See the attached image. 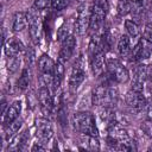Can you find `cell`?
Returning a JSON list of instances; mask_svg holds the SVG:
<instances>
[{
	"instance_id": "30bf717a",
	"label": "cell",
	"mask_w": 152,
	"mask_h": 152,
	"mask_svg": "<svg viewBox=\"0 0 152 152\" xmlns=\"http://www.w3.org/2000/svg\"><path fill=\"white\" fill-rule=\"evenodd\" d=\"M39 106L44 115H49L53 108V96H52V90H50L46 87L40 86L37 95Z\"/></svg>"
},
{
	"instance_id": "cb8c5ba5",
	"label": "cell",
	"mask_w": 152,
	"mask_h": 152,
	"mask_svg": "<svg viewBox=\"0 0 152 152\" xmlns=\"http://www.w3.org/2000/svg\"><path fill=\"white\" fill-rule=\"evenodd\" d=\"M132 2V12L135 18H139L144 12V5L145 0H131Z\"/></svg>"
},
{
	"instance_id": "83f0119b",
	"label": "cell",
	"mask_w": 152,
	"mask_h": 152,
	"mask_svg": "<svg viewBox=\"0 0 152 152\" xmlns=\"http://www.w3.org/2000/svg\"><path fill=\"white\" fill-rule=\"evenodd\" d=\"M51 1L52 0H34V8L38 10V11H43V10H46L49 7H51Z\"/></svg>"
},
{
	"instance_id": "1f68e13d",
	"label": "cell",
	"mask_w": 152,
	"mask_h": 152,
	"mask_svg": "<svg viewBox=\"0 0 152 152\" xmlns=\"http://www.w3.org/2000/svg\"><path fill=\"white\" fill-rule=\"evenodd\" d=\"M31 151H45V147L43 146L42 142H36V144L32 146Z\"/></svg>"
},
{
	"instance_id": "44dd1931",
	"label": "cell",
	"mask_w": 152,
	"mask_h": 152,
	"mask_svg": "<svg viewBox=\"0 0 152 152\" xmlns=\"http://www.w3.org/2000/svg\"><path fill=\"white\" fill-rule=\"evenodd\" d=\"M23 126V120L21 119H15L14 121H12L11 124H8V125H6V126H4V128H5V138L8 140L10 138H13L18 132H19V129H20V127Z\"/></svg>"
},
{
	"instance_id": "d4e9b609",
	"label": "cell",
	"mask_w": 152,
	"mask_h": 152,
	"mask_svg": "<svg viewBox=\"0 0 152 152\" xmlns=\"http://www.w3.org/2000/svg\"><path fill=\"white\" fill-rule=\"evenodd\" d=\"M20 64V59L18 58V56L14 57H8V71L11 74H14L18 70V66Z\"/></svg>"
},
{
	"instance_id": "d590c367",
	"label": "cell",
	"mask_w": 152,
	"mask_h": 152,
	"mask_svg": "<svg viewBox=\"0 0 152 152\" xmlns=\"http://www.w3.org/2000/svg\"><path fill=\"white\" fill-rule=\"evenodd\" d=\"M108 1H109V0H108Z\"/></svg>"
},
{
	"instance_id": "f1b7e54d",
	"label": "cell",
	"mask_w": 152,
	"mask_h": 152,
	"mask_svg": "<svg viewBox=\"0 0 152 152\" xmlns=\"http://www.w3.org/2000/svg\"><path fill=\"white\" fill-rule=\"evenodd\" d=\"M26 61L28 63V65H32L34 62H36V53H34V50L32 48H27L26 49Z\"/></svg>"
},
{
	"instance_id": "4316f807",
	"label": "cell",
	"mask_w": 152,
	"mask_h": 152,
	"mask_svg": "<svg viewBox=\"0 0 152 152\" xmlns=\"http://www.w3.org/2000/svg\"><path fill=\"white\" fill-rule=\"evenodd\" d=\"M69 4H70V0H52V1H51V7H52L55 11H62V10H64Z\"/></svg>"
},
{
	"instance_id": "7c38bea8",
	"label": "cell",
	"mask_w": 152,
	"mask_h": 152,
	"mask_svg": "<svg viewBox=\"0 0 152 152\" xmlns=\"http://www.w3.org/2000/svg\"><path fill=\"white\" fill-rule=\"evenodd\" d=\"M108 135L112 137L118 142V145L119 144H122V142H126V141H128L131 139L129 135H128V133H127V131L116 120H113V121L109 122V126H108Z\"/></svg>"
},
{
	"instance_id": "5bb4252c",
	"label": "cell",
	"mask_w": 152,
	"mask_h": 152,
	"mask_svg": "<svg viewBox=\"0 0 152 152\" xmlns=\"http://www.w3.org/2000/svg\"><path fill=\"white\" fill-rule=\"evenodd\" d=\"M23 43L15 38V37H12L10 38L5 45H4V51H5V55L7 57H14V56H18L21 51H23Z\"/></svg>"
},
{
	"instance_id": "3957f363",
	"label": "cell",
	"mask_w": 152,
	"mask_h": 152,
	"mask_svg": "<svg viewBox=\"0 0 152 152\" xmlns=\"http://www.w3.org/2000/svg\"><path fill=\"white\" fill-rule=\"evenodd\" d=\"M108 12V0H94L90 6V26L93 31H99L103 24Z\"/></svg>"
},
{
	"instance_id": "5b68a950",
	"label": "cell",
	"mask_w": 152,
	"mask_h": 152,
	"mask_svg": "<svg viewBox=\"0 0 152 152\" xmlns=\"http://www.w3.org/2000/svg\"><path fill=\"white\" fill-rule=\"evenodd\" d=\"M86 78V71H84V61L83 56L81 55L78 59L75 62L71 69V74L69 76V89L71 93H76V90L80 88V86L83 83Z\"/></svg>"
},
{
	"instance_id": "277c9868",
	"label": "cell",
	"mask_w": 152,
	"mask_h": 152,
	"mask_svg": "<svg viewBox=\"0 0 152 152\" xmlns=\"http://www.w3.org/2000/svg\"><path fill=\"white\" fill-rule=\"evenodd\" d=\"M106 68L109 77L118 83H127L129 81L128 69L115 57L106 58Z\"/></svg>"
},
{
	"instance_id": "52a82bcc",
	"label": "cell",
	"mask_w": 152,
	"mask_h": 152,
	"mask_svg": "<svg viewBox=\"0 0 152 152\" xmlns=\"http://www.w3.org/2000/svg\"><path fill=\"white\" fill-rule=\"evenodd\" d=\"M38 10H33L27 12V18H28V32H30V37L32 39V42L38 45L40 44V39H42V31H43V25L40 21V18L37 13Z\"/></svg>"
},
{
	"instance_id": "836d02e7",
	"label": "cell",
	"mask_w": 152,
	"mask_h": 152,
	"mask_svg": "<svg viewBox=\"0 0 152 152\" xmlns=\"http://www.w3.org/2000/svg\"><path fill=\"white\" fill-rule=\"evenodd\" d=\"M148 8H150V11L152 12V0H148Z\"/></svg>"
},
{
	"instance_id": "4fadbf2b",
	"label": "cell",
	"mask_w": 152,
	"mask_h": 152,
	"mask_svg": "<svg viewBox=\"0 0 152 152\" xmlns=\"http://www.w3.org/2000/svg\"><path fill=\"white\" fill-rule=\"evenodd\" d=\"M20 110H21V103H20V101H14L8 107V109L6 110V113L1 116V124H2V126H6V125L11 124L12 121H14L15 119H18L19 118V114H20Z\"/></svg>"
},
{
	"instance_id": "9c48e42d",
	"label": "cell",
	"mask_w": 152,
	"mask_h": 152,
	"mask_svg": "<svg viewBox=\"0 0 152 152\" xmlns=\"http://www.w3.org/2000/svg\"><path fill=\"white\" fill-rule=\"evenodd\" d=\"M148 78V68L145 64H139L134 69V76L132 81V90L137 93H142L145 83Z\"/></svg>"
},
{
	"instance_id": "ac0fdd59",
	"label": "cell",
	"mask_w": 152,
	"mask_h": 152,
	"mask_svg": "<svg viewBox=\"0 0 152 152\" xmlns=\"http://www.w3.org/2000/svg\"><path fill=\"white\" fill-rule=\"evenodd\" d=\"M116 50H118V53L120 55V57H124V58L129 57L132 46H131V38L128 37V34H122L119 38L118 44H116Z\"/></svg>"
},
{
	"instance_id": "8992f818",
	"label": "cell",
	"mask_w": 152,
	"mask_h": 152,
	"mask_svg": "<svg viewBox=\"0 0 152 152\" xmlns=\"http://www.w3.org/2000/svg\"><path fill=\"white\" fill-rule=\"evenodd\" d=\"M89 26H90V7L83 4L80 6L77 11L74 28L78 36H83L88 31Z\"/></svg>"
},
{
	"instance_id": "e0dca14e",
	"label": "cell",
	"mask_w": 152,
	"mask_h": 152,
	"mask_svg": "<svg viewBox=\"0 0 152 152\" xmlns=\"http://www.w3.org/2000/svg\"><path fill=\"white\" fill-rule=\"evenodd\" d=\"M28 26V18L27 12H17L13 17V32H23Z\"/></svg>"
},
{
	"instance_id": "e575fe53",
	"label": "cell",
	"mask_w": 152,
	"mask_h": 152,
	"mask_svg": "<svg viewBox=\"0 0 152 152\" xmlns=\"http://www.w3.org/2000/svg\"><path fill=\"white\" fill-rule=\"evenodd\" d=\"M77 1H81V2H84V1H87V0H77Z\"/></svg>"
},
{
	"instance_id": "484cf974",
	"label": "cell",
	"mask_w": 152,
	"mask_h": 152,
	"mask_svg": "<svg viewBox=\"0 0 152 152\" xmlns=\"http://www.w3.org/2000/svg\"><path fill=\"white\" fill-rule=\"evenodd\" d=\"M142 39L152 43V24L151 23H146L145 26H144V31H142V34L141 37Z\"/></svg>"
},
{
	"instance_id": "9a60e30c",
	"label": "cell",
	"mask_w": 152,
	"mask_h": 152,
	"mask_svg": "<svg viewBox=\"0 0 152 152\" xmlns=\"http://www.w3.org/2000/svg\"><path fill=\"white\" fill-rule=\"evenodd\" d=\"M52 133L53 132H52L51 125L48 121H43V122L38 124V126H37V138H38L39 142H42V144L48 142L51 139Z\"/></svg>"
},
{
	"instance_id": "f546056e",
	"label": "cell",
	"mask_w": 152,
	"mask_h": 152,
	"mask_svg": "<svg viewBox=\"0 0 152 152\" xmlns=\"http://www.w3.org/2000/svg\"><path fill=\"white\" fill-rule=\"evenodd\" d=\"M88 140H89V147L91 150H99L100 148V141H99V137H95V135H89L88 137Z\"/></svg>"
},
{
	"instance_id": "2e32d148",
	"label": "cell",
	"mask_w": 152,
	"mask_h": 152,
	"mask_svg": "<svg viewBox=\"0 0 152 152\" xmlns=\"http://www.w3.org/2000/svg\"><path fill=\"white\" fill-rule=\"evenodd\" d=\"M27 140H28L27 131H25L23 133L15 134L12 138L11 142L8 144V151H20V150H24Z\"/></svg>"
},
{
	"instance_id": "ba28073f",
	"label": "cell",
	"mask_w": 152,
	"mask_h": 152,
	"mask_svg": "<svg viewBox=\"0 0 152 152\" xmlns=\"http://www.w3.org/2000/svg\"><path fill=\"white\" fill-rule=\"evenodd\" d=\"M76 45H77V42H76L75 36L69 34L68 37H65L61 44V50L58 53V61H61L62 63L65 64L74 56Z\"/></svg>"
},
{
	"instance_id": "4dcf8cb0",
	"label": "cell",
	"mask_w": 152,
	"mask_h": 152,
	"mask_svg": "<svg viewBox=\"0 0 152 152\" xmlns=\"http://www.w3.org/2000/svg\"><path fill=\"white\" fill-rule=\"evenodd\" d=\"M8 104H7V101H6V99H2V101H1V116L6 113V110L8 109Z\"/></svg>"
},
{
	"instance_id": "7a4b0ae2",
	"label": "cell",
	"mask_w": 152,
	"mask_h": 152,
	"mask_svg": "<svg viewBox=\"0 0 152 152\" xmlns=\"http://www.w3.org/2000/svg\"><path fill=\"white\" fill-rule=\"evenodd\" d=\"M89 55H90V66L93 74L95 76H100L104 70L106 58H104V50L102 48L100 39H91L89 44Z\"/></svg>"
},
{
	"instance_id": "603a6c76",
	"label": "cell",
	"mask_w": 152,
	"mask_h": 152,
	"mask_svg": "<svg viewBox=\"0 0 152 152\" xmlns=\"http://www.w3.org/2000/svg\"><path fill=\"white\" fill-rule=\"evenodd\" d=\"M116 11H118L119 15H121V17H125L128 13H131L132 12V2H131V0H118Z\"/></svg>"
},
{
	"instance_id": "8fae6325",
	"label": "cell",
	"mask_w": 152,
	"mask_h": 152,
	"mask_svg": "<svg viewBox=\"0 0 152 152\" xmlns=\"http://www.w3.org/2000/svg\"><path fill=\"white\" fill-rule=\"evenodd\" d=\"M125 101H126V104L132 110H135V112H140L144 108H147V101L145 95L142 93H137L132 89L126 94Z\"/></svg>"
},
{
	"instance_id": "ffe728a7",
	"label": "cell",
	"mask_w": 152,
	"mask_h": 152,
	"mask_svg": "<svg viewBox=\"0 0 152 152\" xmlns=\"http://www.w3.org/2000/svg\"><path fill=\"white\" fill-rule=\"evenodd\" d=\"M124 24H125V28H126V32H127L128 37L131 39H134V40L139 42V39L141 37L139 24L135 20H132V19H126Z\"/></svg>"
},
{
	"instance_id": "6da1fadb",
	"label": "cell",
	"mask_w": 152,
	"mask_h": 152,
	"mask_svg": "<svg viewBox=\"0 0 152 152\" xmlns=\"http://www.w3.org/2000/svg\"><path fill=\"white\" fill-rule=\"evenodd\" d=\"M72 124L77 132L89 137L95 135L99 137V131L95 121V116L90 112H77L72 115Z\"/></svg>"
},
{
	"instance_id": "d6986e66",
	"label": "cell",
	"mask_w": 152,
	"mask_h": 152,
	"mask_svg": "<svg viewBox=\"0 0 152 152\" xmlns=\"http://www.w3.org/2000/svg\"><path fill=\"white\" fill-rule=\"evenodd\" d=\"M55 64L56 63L53 62V59L46 53L42 55L38 59V69L40 74H53Z\"/></svg>"
},
{
	"instance_id": "7402d4cb",
	"label": "cell",
	"mask_w": 152,
	"mask_h": 152,
	"mask_svg": "<svg viewBox=\"0 0 152 152\" xmlns=\"http://www.w3.org/2000/svg\"><path fill=\"white\" fill-rule=\"evenodd\" d=\"M30 81H31V72H30V69L28 68H24L21 74H20V77L18 78V82H17V87L19 90H25L28 88L30 86Z\"/></svg>"
},
{
	"instance_id": "d6a6232c",
	"label": "cell",
	"mask_w": 152,
	"mask_h": 152,
	"mask_svg": "<svg viewBox=\"0 0 152 152\" xmlns=\"http://www.w3.org/2000/svg\"><path fill=\"white\" fill-rule=\"evenodd\" d=\"M147 113H148V115L152 118V102H150V103L147 104Z\"/></svg>"
}]
</instances>
